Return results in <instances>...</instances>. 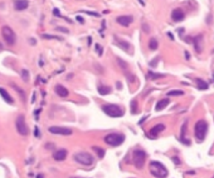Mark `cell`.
<instances>
[{"mask_svg": "<svg viewBox=\"0 0 214 178\" xmlns=\"http://www.w3.org/2000/svg\"><path fill=\"white\" fill-rule=\"evenodd\" d=\"M207 132H208V123L204 119L198 120L197 123H195V128H194V134H195L197 142H199V143L203 142V140L205 139Z\"/></svg>", "mask_w": 214, "mask_h": 178, "instance_id": "obj_1", "label": "cell"}, {"mask_svg": "<svg viewBox=\"0 0 214 178\" xmlns=\"http://www.w3.org/2000/svg\"><path fill=\"white\" fill-rule=\"evenodd\" d=\"M150 173L156 178H166L169 172L163 163L157 162V161H152L150 163Z\"/></svg>", "mask_w": 214, "mask_h": 178, "instance_id": "obj_2", "label": "cell"}, {"mask_svg": "<svg viewBox=\"0 0 214 178\" xmlns=\"http://www.w3.org/2000/svg\"><path fill=\"white\" fill-rule=\"evenodd\" d=\"M102 110L108 117H112V118H120V117L125 114V109L121 108L120 106H116V104H106V106H102Z\"/></svg>", "mask_w": 214, "mask_h": 178, "instance_id": "obj_3", "label": "cell"}, {"mask_svg": "<svg viewBox=\"0 0 214 178\" xmlns=\"http://www.w3.org/2000/svg\"><path fill=\"white\" fill-rule=\"evenodd\" d=\"M105 142L111 147H119L125 142V136L120 133H110L105 137Z\"/></svg>", "mask_w": 214, "mask_h": 178, "instance_id": "obj_4", "label": "cell"}, {"mask_svg": "<svg viewBox=\"0 0 214 178\" xmlns=\"http://www.w3.org/2000/svg\"><path fill=\"white\" fill-rule=\"evenodd\" d=\"M146 161V153L142 149H135L132 153V162L137 169H141Z\"/></svg>", "mask_w": 214, "mask_h": 178, "instance_id": "obj_5", "label": "cell"}, {"mask_svg": "<svg viewBox=\"0 0 214 178\" xmlns=\"http://www.w3.org/2000/svg\"><path fill=\"white\" fill-rule=\"evenodd\" d=\"M75 161L82 165H92L93 164V157L87 152H79L75 154Z\"/></svg>", "mask_w": 214, "mask_h": 178, "instance_id": "obj_6", "label": "cell"}, {"mask_svg": "<svg viewBox=\"0 0 214 178\" xmlns=\"http://www.w3.org/2000/svg\"><path fill=\"white\" fill-rule=\"evenodd\" d=\"M15 127H16V131H18V133H19L20 136L25 137V136H28V134H29V128H28V126L25 123V118H24L23 115H19L16 118Z\"/></svg>", "mask_w": 214, "mask_h": 178, "instance_id": "obj_7", "label": "cell"}, {"mask_svg": "<svg viewBox=\"0 0 214 178\" xmlns=\"http://www.w3.org/2000/svg\"><path fill=\"white\" fill-rule=\"evenodd\" d=\"M1 34H3V38H4V40L7 41V44H9V45H13L14 43H15V40H16L15 33L13 32V29H11V28H9L8 25L3 27V29H1Z\"/></svg>", "mask_w": 214, "mask_h": 178, "instance_id": "obj_8", "label": "cell"}, {"mask_svg": "<svg viewBox=\"0 0 214 178\" xmlns=\"http://www.w3.org/2000/svg\"><path fill=\"white\" fill-rule=\"evenodd\" d=\"M48 132L52 133V134H58V136H71L73 133L72 129L67 127H60V126H53L48 128Z\"/></svg>", "mask_w": 214, "mask_h": 178, "instance_id": "obj_9", "label": "cell"}, {"mask_svg": "<svg viewBox=\"0 0 214 178\" xmlns=\"http://www.w3.org/2000/svg\"><path fill=\"white\" fill-rule=\"evenodd\" d=\"M133 18L131 15H122V16H117V19H116V21H117L120 25L122 27H128L130 24L132 23Z\"/></svg>", "mask_w": 214, "mask_h": 178, "instance_id": "obj_10", "label": "cell"}, {"mask_svg": "<svg viewBox=\"0 0 214 178\" xmlns=\"http://www.w3.org/2000/svg\"><path fill=\"white\" fill-rule=\"evenodd\" d=\"M171 18H173L174 21H181V20L185 18V13H184V11H183V9H180V8L174 9L173 13H171Z\"/></svg>", "mask_w": 214, "mask_h": 178, "instance_id": "obj_11", "label": "cell"}, {"mask_svg": "<svg viewBox=\"0 0 214 178\" xmlns=\"http://www.w3.org/2000/svg\"><path fill=\"white\" fill-rule=\"evenodd\" d=\"M54 90H56L57 95L62 97V98L68 97V94H69V93H68V90H67V88H66V87H63V85H60V84L56 85V88H54Z\"/></svg>", "mask_w": 214, "mask_h": 178, "instance_id": "obj_12", "label": "cell"}, {"mask_svg": "<svg viewBox=\"0 0 214 178\" xmlns=\"http://www.w3.org/2000/svg\"><path fill=\"white\" fill-rule=\"evenodd\" d=\"M28 7H29L28 0H15L14 3V8L16 10H25Z\"/></svg>", "mask_w": 214, "mask_h": 178, "instance_id": "obj_13", "label": "cell"}, {"mask_svg": "<svg viewBox=\"0 0 214 178\" xmlns=\"http://www.w3.org/2000/svg\"><path fill=\"white\" fill-rule=\"evenodd\" d=\"M194 47L198 53L201 52V49H203V35H199V36H195L194 38Z\"/></svg>", "mask_w": 214, "mask_h": 178, "instance_id": "obj_14", "label": "cell"}, {"mask_svg": "<svg viewBox=\"0 0 214 178\" xmlns=\"http://www.w3.org/2000/svg\"><path fill=\"white\" fill-rule=\"evenodd\" d=\"M67 157V151L66 149H58L54 152V154H53V158L56 159V161H64Z\"/></svg>", "mask_w": 214, "mask_h": 178, "instance_id": "obj_15", "label": "cell"}, {"mask_svg": "<svg viewBox=\"0 0 214 178\" xmlns=\"http://www.w3.org/2000/svg\"><path fill=\"white\" fill-rule=\"evenodd\" d=\"M0 95H1V98H3V99L7 102L8 104H13V103H14V99L10 97V94H9L4 88H0Z\"/></svg>", "mask_w": 214, "mask_h": 178, "instance_id": "obj_16", "label": "cell"}, {"mask_svg": "<svg viewBox=\"0 0 214 178\" xmlns=\"http://www.w3.org/2000/svg\"><path fill=\"white\" fill-rule=\"evenodd\" d=\"M115 43L117 45H120V48H122L124 50H126V52H128V53H131V50H130V44L128 43H126V41H124V40H120L117 36H115Z\"/></svg>", "mask_w": 214, "mask_h": 178, "instance_id": "obj_17", "label": "cell"}, {"mask_svg": "<svg viewBox=\"0 0 214 178\" xmlns=\"http://www.w3.org/2000/svg\"><path fill=\"white\" fill-rule=\"evenodd\" d=\"M165 129V126L164 124H156L155 127H152L151 128V131H150V136L151 137H156L159 133L163 132Z\"/></svg>", "mask_w": 214, "mask_h": 178, "instance_id": "obj_18", "label": "cell"}, {"mask_svg": "<svg viewBox=\"0 0 214 178\" xmlns=\"http://www.w3.org/2000/svg\"><path fill=\"white\" fill-rule=\"evenodd\" d=\"M169 98H164V99H161V100H159L157 103H156V107H155V109L156 110H163L165 107H168V104H169Z\"/></svg>", "mask_w": 214, "mask_h": 178, "instance_id": "obj_19", "label": "cell"}, {"mask_svg": "<svg viewBox=\"0 0 214 178\" xmlns=\"http://www.w3.org/2000/svg\"><path fill=\"white\" fill-rule=\"evenodd\" d=\"M197 87H198V89H200V90H205V89L209 88V84H208L207 82H204L203 79L198 78V79H197Z\"/></svg>", "mask_w": 214, "mask_h": 178, "instance_id": "obj_20", "label": "cell"}, {"mask_svg": "<svg viewBox=\"0 0 214 178\" xmlns=\"http://www.w3.org/2000/svg\"><path fill=\"white\" fill-rule=\"evenodd\" d=\"M98 93L101 95H106L108 93H111V88L107 87V85H100L98 87Z\"/></svg>", "mask_w": 214, "mask_h": 178, "instance_id": "obj_21", "label": "cell"}, {"mask_svg": "<svg viewBox=\"0 0 214 178\" xmlns=\"http://www.w3.org/2000/svg\"><path fill=\"white\" fill-rule=\"evenodd\" d=\"M13 88L18 92V93H19V95H20V98H22V99L23 100H25V92H24L23 89H20L19 87H18V85L16 84H13Z\"/></svg>", "mask_w": 214, "mask_h": 178, "instance_id": "obj_22", "label": "cell"}, {"mask_svg": "<svg viewBox=\"0 0 214 178\" xmlns=\"http://www.w3.org/2000/svg\"><path fill=\"white\" fill-rule=\"evenodd\" d=\"M149 48L151 49V50H156L157 49V40L155 38H151L150 41H149Z\"/></svg>", "mask_w": 214, "mask_h": 178, "instance_id": "obj_23", "label": "cell"}, {"mask_svg": "<svg viewBox=\"0 0 214 178\" xmlns=\"http://www.w3.org/2000/svg\"><path fill=\"white\" fill-rule=\"evenodd\" d=\"M92 149L97 153V156H98L100 158H102L103 156H105V151H103V149H101V148H98V147H97V146H95V147H92Z\"/></svg>", "mask_w": 214, "mask_h": 178, "instance_id": "obj_24", "label": "cell"}, {"mask_svg": "<svg viewBox=\"0 0 214 178\" xmlns=\"http://www.w3.org/2000/svg\"><path fill=\"white\" fill-rule=\"evenodd\" d=\"M184 92L183 90H170L168 93V97H173V95H183Z\"/></svg>", "mask_w": 214, "mask_h": 178, "instance_id": "obj_25", "label": "cell"}, {"mask_svg": "<svg viewBox=\"0 0 214 178\" xmlns=\"http://www.w3.org/2000/svg\"><path fill=\"white\" fill-rule=\"evenodd\" d=\"M149 78H151V79H157V78H163L164 77V74H156V73H152V72H149Z\"/></svg>", "mask_w": 214, "mask_h": 178, "instance_id": "obj_26", "label": "cell"}, {"mask_svg": "<svg viewBox=\"0 0 214 178\" xmlns=\"http://www.w3.org/2000/svg\"><path fill=\"white\" fill-rule=\"evenodd\" d=\"M131 113H137V103H136V100H132L131 102Z\"/></svg>", "mask_w": 214, "mask_h": 178, "instance_id": "obj_27", "label": "cell"}, {"mask_svg": "<svg viewBox=\"0 0 214 178\" xmlns=\"http://www.w3.org/2000/svg\"><path fill=\"white\" fill-rule=\"evenodd\" d=\"M22 77H23V79L25 82H28V77H29V73H28V70H25V69H23L22 70Z\"/></svg>", "mask_w": 214, "mask_h": 178, "instance_id": "obj_28", "label": "cell"}, {"mask_svg": "<svg viewBox=\"0 0 214 178\" xmlns=\"http://www.w3.org/2000/svg\"><path fill=\"white\" fill-rule=\"evenodd\" d=\"M42 36H43V38H45V39H59V38H57V36H54V35H48V34H43Z\"/></svg>", "mask_w": 214, "mask_h": 178, "instance_id": "obj_29", "label": "cell"}, {"mask_svg": "<svg viewBox=\"0 0 214 178\" xmlns=\"http://www.w3.org/2000/svg\"><path fill=\"white\" fill-rule=\"evenodd\" d=\"M83 13L89 14V15H93V16H100V14H98V13H93V11H83Z\"/></svg>", "mask_w": 214, "mask_h": 178, "instance_id": "obj_30", "label": "cell"}, {"mask_svg": "<svg viewBox=\"0 0 214 178\" xmlns=\"http://www.w3.org/2000/svg\"><path fill=\"white\" fill-rule=\"evenodd\" d=\"M96 49H97V52H98V55H102V49H101V45H98V44H96Z\"/></svg>", "mask_w": 214, "mask_h": 178, "instance_id": "obj_31", "label": "cell"}, {"mask_svg": "<svg viewBox=\"0 0 214 178\" xmlns=\"http://www.w3.org/2000/svg\"><path fill=\"white\" fill-rule=\"evenodd\" d=\"M57 30H59V32H63V33H69V30L68 29H64V28H57Z\"/></svg>", "mask_w": 214, "mask_h": 178, "instance_id": "obj_32", "label": "cell"}, {"mask_svg": "<svg viewBox=\"0 0 214 178\" xmlns=\"http://www.w3.org/2000/svg\"><path fill=\"white\" fill-rule=\"evenodd\" d=\"M173 161L175 162V164H180V161H179V159L176 158V157H173Z\"/></svg>", "mask_w": 214, "mask_h": 178, "instance_id": "obj_33", "label": "cell"}, {"mask_svg": "<svg viewBox=\"0 0 214 178\" xmlns=\"http://www.w3.org/2000/svg\"><path fill=\"white\" fill-rule=\"evenodd\" d=\"M53 13H54V15H57V16H62V15H59V11H58L57 9H54V10H53Z\"/></svg>", "mask_w": 214, "mask_h": 178, "instance_id": "obj_34", "label": "cell"}, {"mask_svg": "<svg viewBox=\"0 0 214 178\" xmlns=\"http://www.w3.org/2000/svg\"><path fill=\"white\" fill-rule=\"evenodd\" d=\"M77 20H78L79 23H83V21H84V20H83V18H81V16H79V15L77 16Z\"/></svg>", "mask_w": 214, "mask_h": 178, "instance_id": "obj_35", "label": "cell"}, {"mask_svg": "<svg viewBox=\"0 0 214 178\" xmlns=\"http://www.w3.org/2000/svg\"><path fill=\"white\" fill-rule=\"evenodd\" d=\"M185 58L186 59H190V54H189L188 52H185Z\"/></svg>", "mask_w": 214, "mask_h": 178, "instance_id": "obj_36", "label": "cell"}, {"mask_svg": "<svg viewBox=\"0 0 214 178\" xmlns=\"http://www.w3.org/2000/svg\"><path fill=\"white\" fill-rule=\"evenodd\" d=\"M168 35L170 36V39H174V36H173V34H171V33H168Z\"/></svg>", "mask_w": 214, "mask_h": 178, "instance_id": "obj_37", "label": "cell"}, {"mask_svg": "<svg viewBox=\"0 0 214 178\" xmlns=\"http://www.w3.org/2000/svg\"><path fill=\"white\" fill-rule=\"evenodd\" d=\"M117 88L121 89V83H120V82H117Z\"/></svg>", "mask_w": 214, "mask_h": 178, "instance_id": "obj_38", "label": "cell"}, {"mask_svg": "<svg viewBox=\"0 0 214 178\" xmlns=\"http://www.w3.org/2000/svg\"><path fill=\"white\" fill-rule=\"evenodd\" d=\"M139 1H140V4H141V5H145V3H144V0H139Z\"/></svg>", "mask_w": 214, "mask_h": 178, "instance_id": "obj_39", "label": "cell"}, {"mask_svg": "<svg viewBox=\"0 0 214 178\" xmlns=\"http://www.w3.org/2000/svg\"><path fill=\"white\" fill-rule=\"evenodd\" d=\"M71 178H83V177H71Z\"/></svg>", "mask_w": 214, "mask_h": 178, "instance_id": "obj_40", "label": "cell"}, {"mask_svg": "<svg viewBox=\"0 0 214 178\" xmlns=\"http://www.w3.org/2000/svg\"><path fill=\"white\" fill-rule=\"evenodd\" d=\"M213 78H214V73H213Z\"/></svg>", "mask_w": 214, "mask_h": 178, "instance_id": "obj_41", "label": "cell"}]
</instances>
